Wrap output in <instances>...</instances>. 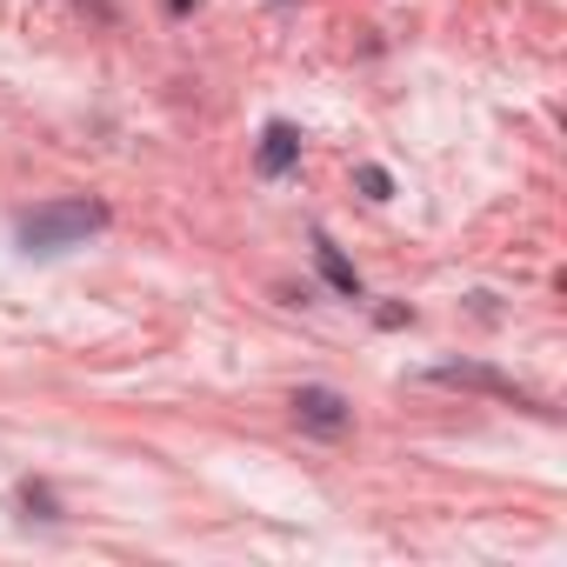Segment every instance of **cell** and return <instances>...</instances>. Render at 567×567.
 <instances>
[{"mask_svg":"<svg viewBox=\"0 0 567 567\" xmlns=\"http://www.w3.org/2000/svg\"><path fill=\"white\" fill-rule=\"evenodd\" d=\"M288 408H295V427H301V434H321V441H341L348 421H354L348 394H334V388H295Z\"/></svg>","mask_w":567,"mask_h":567,"instance_id":"obj_2","label":"cell"},{"mask_svg":"<svg viewBox=\"0 0 567 567\" xmlns=\"http://www.w3.org/2000/svg\"><path fill=\"white\" fill-rule=\"evenodd\" d=\"M315 260H321V274H328V288L334 295H348V301H361V274H354V260L328 240V234H315Z\"/></svg>","mask_w":567,"mask_h":567,"instance_id":"obj_5","label":"cell"},{"mask_svg":"<svg viewBox=\"0 0 567 567\" xmlns=\"http://www.w3.org/2000/svg\"><path fill=\"white\" fill-rule=\"evenodd\" d=\"M167 8H174V14H187V8H194V0H167Z\"/></svg>","mask_w":567,"mask_h":567,"instance_id":"obj_7","label":"cell"},{"mask_svg":"<svg viewBox=\"0 0 567 567\" xmlns=\"http://www.w3.org/2000/svg\"><path fill=\"white\" fill-rule=\"evenodd\" d=\"M354 187H361L368 200H388V194H394V181H388L381 167H354Z\"/></svg>","mask_w":567,"mask_h":567,"instance_id":"obj_6","label":"cell"},{"mask_svg":"<svg viewBox=\"0 0 567 567\" xmlns=\"http://www.w3.org/2000/svg\"><path fill=\"white\" fill-rule=\"evenodd\" d=\"M254 167H260V181H288L301 167V134L288 121H267L260 127V147H254Z\"/></svg>","mask_w":567,"mask_h":567,"instance_id":"obj_4","label":"cell"},{"mask_svg":"<svg viewBox=\"0 0 567 567\" xmlns=\"http://www.w3.org/2000/svg\"><path fill=\"white\" fill-rule=\"evenodd\" d=\"M427 381H434V388H467V394H487V401L534 408V394H520L507 374H494V368H481V361H441V368H427Z\"/></svg>","mask_w":567,"mask_h":567,"instance_id":"obj_3","label":"cell"},{"mask_svg":"<svg viewBox=\"0 0 567 567\" xmlns=\"http://www.w3.org/2000/svg\"><path fill=\"white\" fill-rule=\"evenodd\" d=\"M101 227H107V207L81 194V200H48V207L21 214L14 220V240H21V254H68V247H81Z\"/></svg>","mask_w":567,"mask_h":567,"instance_id":"obj_1","label":"cell"}]
</instances>
